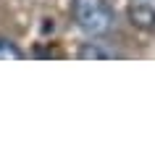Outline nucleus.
<instances>
[{
	"instance_id": "obj_1",
	"label": "nucleus",
	"mask_w": 155,
	"mask_h": 155,
	"mask_svg": "<svg viewBox=\"0 0 155 155\" xmlns=\"http://www.w3.org/2000/svg\"><path fill=\"white\" fill-rule=\"evenodd\" d=\"M71 16L76 26L90 37H105L116 24V13L108 0H74Z\"/></svg>"
},
{
	"instance_id": "obj_2",
	"label": "nucleus",
	"mask_w": 155,
	"mask_h": 155,
	"mask_svg": "<svg viewBox=\"0 0 155 155\" xmlns=\"http://www.w3.org/2000/svg\"><path fill=\"white\" fill-rule=\"evenodd\" d=\"M129 21L142 32L155 29V0H129Z\"/></svg>"
},
{
	"instance_id": "obj_3",
	"label": "nucleus",
	"mask_w": 155,
	"mask_h": 155,
	"mask_svg": "<svg viewBox=\"0 0 155 155\" xmlns=\"http://www.w3.org/2000/svg\"><path fill=\"white\" fill-rule=\"evenodd\" d=\"M118 53L116 50H105L100 48V42H87L82 50H79V58H92V61H103V58H116Z\"/></svg>"
},
{
	"instance_id": "obj_4",
	"label": "nucleus",
	"mask_w": 155,
	"mask_h": 155,
	"mask_svg": "<svg viewBox=\"0 0 155 155\" xmlns=\"http://www.w3.org/2000/svg\"><path fill=\"white\" fill-rule=\"evenodd\" d=\"M21 58H24V53L16 42L0 37V61H21Z\"/></svg>"
}]
</instances>
